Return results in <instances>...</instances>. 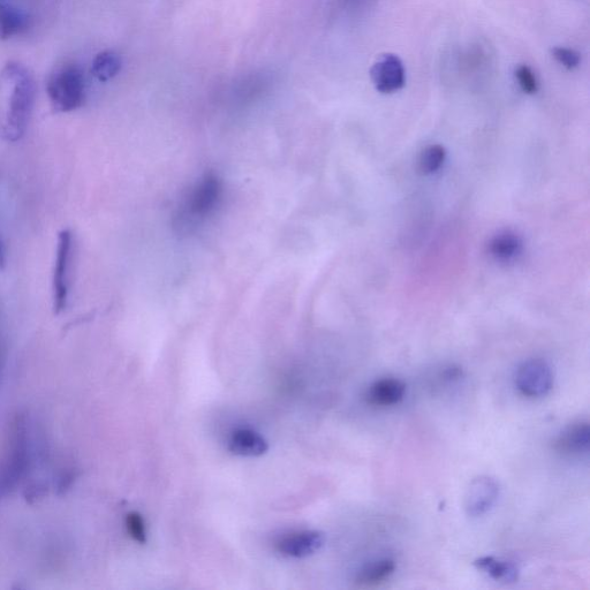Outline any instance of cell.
Masks as SVG:
<instances>
[{
    "label": "cell",
    "mask_w": 590,
    "mask_h": 590,
    "mask_svg": "<svg viewBox=\"0 0 590 590\" xmlns=\"http://www.w3.org/2000/svg\"><path fill=\"white\" fill-rule=\"evenodd\" d=\"M499 493L501 488L498 482L490 476H479L472 480L465 494L467 516L479 518L487 514L497 503Z\"/></svg>",
    "instance_id": "7"
},
{
    "label": "cell",
    "mask_w": 590,
    "mask_h": 590,
    "mask_svg": "<svg viewBox=\"0 0 590 590\" xmlns=\"http://www.w3.org/2000/svg\"><path fill=\"white\" fill-rule=\"evenodd\" d=\"M2 78L10 83L12 90L4 126L5 138L11 142L25 135L35 104L36 85L33 75L24 65L7 64Z\"/></svg>",
    "instance_id": "1"
},
{
    "label": "cell",
    "mask_w": 590,
    "mask_h": 590,
    "mask_svg": "<svg viewBox=\"0 0 590 590\" xmlns=\"http://www.w3.org/2000/svg\"><path fill=\"white\" fill-rule=\"evenodd\" d=\"M229 450L241 457H261L266 455L269 444L252 429H239L230 437Z\"/></svg>",
    "instance_id": "12"
},
{
    "label": "cell",
    "mask_w": 590,
    "mask_h": 590,
    "mask_svg": "<svg viewBox=\"0 0 590 590\" xmlns=\"http://www.w3.org/2000/svg\"><path fill=\"white\" fill-rule=\"evenodd\" d=\"M7 256H6V247L2 238H0V271L4 270L6 267Z\"/></svg>",
    "instance_id": "22"
},
{
    "label": "cell",
    "mask_w": 590,
    "mask_h": 590,
    "mask_svg": "<svg viewBox=\"0 0 590 590\" xmlns=\"http://www.w3.org/2000/svg\"><path fill=\"white\" fill-rule=\"evenodd\" d=\"M221 196V181L214 175L204 177L188 196L180 218L185 217L192 223L200 221L215 209Z\"/></svg>",
    "instance_id": "6"
},
{
    "label": "cell",
    "mask_w": 590,
    "mask_h": 590,
    "mask_svg": "<svg viewBox=\"0 0 590 590\" xmlns=\"http://www.w3.org/2000/svg\"><path fill=\"white\" fill-rule=\"evenodd\" d=\"M325 542V536L317 531H305L284 537L277 548L284 556L306 558L319 551Z\"/></svg>",
    "instance_id": "10"
},
{
    "label": "cell",
    "mask_w": 590,
    "mask_h": 590,
    "mask_svg": "<svg viewBox=\"0 0 590 590\" xmlns=\"http://www.w3.org/2000/svg\"><path fill=\"white\" fill-rule=\"evenodd\" d=\"M552 57L556 59L558 64H561L566 70H576L581 63L579 52L569 48L556 47L552 49Z\"/></svg>",
    "instance_id": "21"
},
{
    "label": "cell",
    "mask_w": 590,
    "mask_h": 590,
    "mask_svg": "<svg viewBox=\"0 0 590 590\" xmlns=\"http://www.w3.org/2000/svg\"><path fill=\"white\" fill-rule=\"evenodd\" d=\"M370 78L377 92L393 94L402 90L406 83V70L402 59L393 54H385L376 60Z\"/></svg>",
    "instance_id": "8"
},
{
    "label": "cell",
    "mask_w": 590,
    "mask_h": 590,
    "mask_svg": "<svg viewBox=\"0 0 590 590\" xmlns=\"http://www.w3.org/2000/svg\"><path fill=\"white\" fill-rule=\"evenodd\" d=\"M554 381V373L549 363L542 359H531L521 363L514 378L521 395L528 398L546 397L554 388Z\"/></svg>",
    "instance_id": "5"
},
{
    "label": "cell",
    "mask_w": 590,
    "mask_h": 590,
    "mask_svg": "<svg viewBox=\"0 0 590 590\" xmlns=\"http://www.w3.org/2000/svg\"><path fill=\"white\" fill-rule=\"evenodd\" d=\"M474 565L478 567L480 571L486 573L487 576L496 581L511 584V582L518 580V567L511 562L502 561V559L493 556H486L476 559Z\"/></svg>",
    "instance_id": "14"
},
{
    "label": "cell",
    "mask_w": 590,
    "mask_h": 590,
    "mask_svg": "<svg viewBox=\"0 0 590 590\" xmlns=\"http://www.w3.org/2000/svg\"><path fill=\"white\" fill-rule=\"evenodd\" d=\"M523 249V239L511 230L498 232L489 242V253L499 263L516 261Z\"/></svg>",
    "instance_id": "13"
},
{
    "label": "cell",
    "mask_w": 590,
    "mask_h": 590,
    "mask_svg": "<svg viewBox=\"0 0 590 590\" xmlns=\"http://www.w3.org/2000/svg\"><path fill=\"white\" fill-rule=\"evenodd\" d=\"M123 67V59L115 51H103L93 62L92 73L101 82H108L116 78Z\"/></svg>",
    "instance_id": "17"
},
{
    "label": "cell",
    "mask_w": 590,
    "mask_h": 590,
    "mask_svg": "<svg viewBox=\"0 0 590 590\" xmlns=\"http://www.w3.org/2000/svg\"><path fill=\"white\" fill-rule=\"evenodd\" d=\"M446 160V150L441 145H430L422 150L419 157V171L431 176L440 171Z\"/></svg>",
    "instance_id": "18"
},
{
    "label": "cell",
    "mask_w": 590,
    "mask_h": 590,
    "mask_svg": "<svg viewBox=\"0 0 590 590\" xmlns=\"http://www.w3.org/2000/svg\"><path fill=\"white\" fill-rule=\"evenodd\" d=\"M30 464V441L24 415L11 421L0 456V499L12 493L27 473Z\"/></svg>",
    "instance_id": "2"
},
{
    "label": "cell",
    "mask_w": 590,
    "mask_h": 590,
    "mask_svg": "<svg viewBox=\"0 0 590 590\" xmlns=\"http://www.w3.org/2000/svg\"><path fill=\"white\" fill-rule=\"evenodd\" d=\"M590 428L586 421L574 422L556 437L554 449L565 456H580L589 451Z\"/></svg>",
    "instance_id": "9"
},
{
    "label": "cell",
    "mask_w": 590,
    "mask_h": 590,
    "mask_svg": "<svg viewBox=\"0 0 590 590\" xmlns=\"http://www.w3.org/2000/svg\"><path fill=\"white\" fill-rule=\"evenodd\" d=\"M126 529L128 535L136 543L145 544L147 542L146 523L140 513L131 512L127 514Z\"/></svg>",
    "instance_id": "19"
},
{
    "label": "cell",
    "mask_w": 590,
    "mask_h": 590,
    "mask_svg": "<svg viewBox=\"0 0 590 590\" xmlns=\"http://www.w3.org/2000/svg\"><path fill=\"white\" fill-rule=\"evenodd\" d=\"M28 26L26 14L15 7L0 4V39L7 40L24 32Z\"/></svg>",
    "instance_id": "16"
},
{
    "label": "cell",
    "mask_w": 590,
    "mask_h": 590,
    "mask_svg": "<svg viewBox=\"0 0 590 590\" xmlns=\"http://www.w3.org/2000/svg\"><path fill=\"white\" fill-rule=\"evenodd\" d=\"M47 90L56 111H75L85 102V75L77 65H64L51 74Z\"/></svg>",
    "instance_id": "3"
},
{
    "label": "cell",
    "mask_w": 590,
    "mask_h": 590,
    "mask_svg": "<svg viewBox=\"0 0 590 590\" xmlns=\"http://www.w3.org/2000/svg\"><path fill=\"white\" fill-rule=\"evenodd\" d=\"M396 571V563L389 558L378 559L367 564L355 578L359 587H374L388 580Z\"/></svg>",
    "instance_id": "15"
},
{
    "label": "cell",
    "mask_w": 590,
    "mask_h": 590,
    "mask_svg": "<svg viewBox=\"0 0 590 590\" xmlns=\"http://www.w3.org/2000/svg\"><path fill=\"white\" fill-rule=\"evenodd\" d=\"M406 385L397 378H382L372 385L367 392V402L377 407L397 405L405 398Z\"/></svg>",
    "instance_id": "11"
},
{
    "label": "cell",
    "mask_w": 590,
    "mask_h": 590,
    "mask_svg": "<svg viewBox=\"0 0 590 590\" xmlns=\"http://www.w3.org/2000/svg\"><path fill=\"white\" fill-rule=\"evenodd\" d=\"M3 343H2V337H0V368H2V362H3Z\"/></svg>",
    "instance_id": "23"
},
{
    "label": "cell",
    "mask_w": 590,
    "mask_h": 590,
    "mask_svg": "<svg viewBox=\"0 0 590 590\" xmlns=\"http://www.w3.org/2000/svg\"><path fill=\"white\" fill-rule=\"evenodd\" d=\"M73 245V234L70 230L59 233L52 276V301L56 314L64 312L70 298Z\"/></svg>",
    "instance_id": "4"
},
{
    "label": "cell",
    "mask_w": 590,
    "mask_h": 590,
    "mask_svg": "<svg viewBox=\"0 0 590 590\" xmlns=\"http://www.w3.org/2000/svg\"><path fill=\"white\" fill-rule=\"evenodd\" d=\"M516 79L518 85L525 94L534 95L539 92V81L532 68L527 65H519L516 68Z\"/></svg>",
    "instance_id": "20"
}]
</instances>
